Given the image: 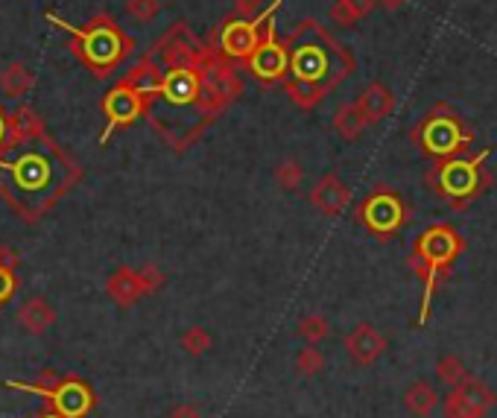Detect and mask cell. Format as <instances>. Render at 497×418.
I'll return each instance as SVG.
<instances>
[{
	"label": "cell",
	"instance_id": "obj_13",
	"mask_svg": "<svg viewBox=\"0 0 497 418\" xmlns=\"http://www.w3.org/2000/svg\"><path fill=\"white\" fill-rule=\"evenodd\" d=\"M310 202H314V208L319 214L337 217V214L345 211L348 202H352V188H348L340 176L328 173L314 184V190H310Z\"/></svg>",
	"mask_w": 497,
	"mask_h": 418
},
{
	"label": "cell",
	"instance_id": "obj_9",
	"mask_svg": "<svg viewBox=\"0 0 497 418\" xmlns=\"http://www.w3.org/2000/svg\"><path fill=\"white\" fill-rule=\"evenodd\" d=\"M246 68L252 70V77L260 82H278L287 79L290 70V59H287V47L276 42V33L267 27V39L258 42V47L246 56Z\"/></svg>",
	"mask_w": 497,
	"mask_h": 418
},
{
	"label": "cell",
	"instance_id": "obj_12",
	"mask_svg": "<svg viewBox=\"0 0 497 418\" xmlns=\"http://www.w3.org/2000/svg\"><path fill=\"white\" fill-rule=\"evenodd\" d=\"M387 346H389L387 337L369 322H360L345 334V351H348V358H352V363L360 368L375 366L383 354H387Z\"/></svg>",
	"mask_w": 497,
	"mask_h": 418
},
{
	"label": "cell",
	"instance_id": "obj_37",
	"mask_svg": "<svg viewBox=\"0 0 497 418\" xmlns=\"http://www.w3.org/2000/svg\"><path fill=\"white\" fill-rule=\"evenodd\" d=\"M278 4H281V0H278Z\"/></svg>",
	"mask_w": 497,
	"mask_h": 418
},
{
	"label": "cell",
	"instance_id": "obj_11",
	"mask_svg": "<svg viewBox=\"0 0 497 418\" xmlns=\"http://www.w3.org/2000/svg\"><path fill=\"white\" fill-rule=\"evenodd\" d=\"M360 219H363L375 235H392V231L404 223V205L395 193L378 190L360 208Z\"/></svg>",
	"mask_w": 497,
	"mask_h": 418
},
{
	"label": "cell",
	"instance_id": "obj_32",
	"mask_svg": "<svg viewBox=\"0 0 497 418\" xmlns=\"http://www.w3.org/2000/svg\"><path fill=\"white\" fill-rule=\"evenodd\" d=\"M264 12V0H234V15L238 18H258Z\"/></svg>",
	"mask_w": 497,
	"mask_h": 418
},
{
	"label": "cell",
	"instance_id": "obj_33",
	"mask_svg": "<svg viewBox=\"0 0 497 418\" xmlns=\"http://www.w3.org/2000/svg\"><path fill=\"white\" fill-rule=\"evenodd\" d=\"M167 418H202V410H199L196 404H176V407L167 413Z\"/></svg>",
	"mask_w": 497,
	"mask_h": 418
},
{
	"label": "cell",
	"instance_id": "obj_7",
	"mask_svg": "<svg viewBox=\"0 0 497 418\" xmlns=\"http://www.w3.org/2000/svg\"><path fill=\"white\" fill-rule=\"evenodd\" d=\"M463 249V243L456 240V235L447 226H439V228H430L425 231V237L418 240L416 246V255L409 257V264H416L421 273H436L439 266H445L451 257Z\"/></svg>",
	"mask_w": 497,
	"mask_h": 418
},
{
	"label": "cell",
	"instance_id": "obj_15",
	"mask_svg": "<svg viewBox=\"0 0 497 418\" xmlns=\"http://www.w3.org/2000/svg\"><path fill=\"white\" fill-rule=\"evenodd\" d=\"M106 293H108V299L115 304H120V307H132L135 302H141L146 296L141 273L138 269H129V266H123V269H117V273L108 275Z\"/></svg>",
	"mask_w": 497,
	"mask_h": 418
},
{
	"label": "cell",
	"instance_id": "obj_5",
	"mask_svg": "<svg viewBox=\"0 0 497 418\" xmlns=\"http://www.w3.org/2000/svg\"><path fill=\"white\" fill-rule=\"evenodd\" d=\"M144 112H146V97L141 91H135L127 82L115 85V88L103 97V115L108 117V126L103 132V138H99V144H108L111 132L132 126Z\"/></svg>",
	"mask_w": 497,
	"mask_h": 418
},
{
	"label": "cell",
	"instance_id": "obj_29",
	"mask_svg": "<svg viewBox=\"0 0 497 418\" xmlns=\"http://www.w3.org/2000/svg\"><path fill=\"white\" fill-rule=\"evenodd\" d=\"M127 9H129L132 18H138V21H153V18L158 15L161 4H158V0H127Z\"/></svg>",
	"mask_w": 497,
	"mask_h": 418
},
{
	"label": "cell",
	"instance_id": "obj_36",
	"mask_svg": "<svg viewBox=\"0 0 497 418\" xmlns=\"http://www.w3.org/2000/svg\"><path fill=\"white\" fill-rule=\"evenodd\" d=\"M42 418H59V415H42Z\"/></svg>",
	"mask_w": 497,
	"mask_h": 418
},
{
	"label": "cell",
	"instance_id": "obj_35",
	"mask_svg": "<svg viewBox=\"0 0 497 418\" xmlns=\"http://www.w3.org/2000/svg\"><path fill=\"white\" fill-rule=\"evenodd\" d=\"M6 135H9V120H6V115L0 112V144L6 141Z\"/></svg>",
	"mask_w": 497,
	"mask_h": 418
},
{
	"label": "cell",
	"instance_id": "obj_28",
	"mask_svg": "<svg viewBox=\"0 0 497 418\" xmlns=\"http://www.w3.org/2000/svg\"><path fill=\"white\" fill-rule=\"evenodd\" d=\"M302 181H305V170H302V164H298V162H293V158H287V162H281L276 167V184L281 190L293 193V190L302 188Z\"/></svg>",
	"mask_w": 497,
	"mask_h": 418
},
{
	"label": "cell",
	"instance_id": "obj_16",
	"mask_svg": "<svg viewBox=\"0 0 497 418\" xmlns=\"http://www.w3.org/2000/svg\"><path fill=\"white\" fill-rule=\"evenodd\" d=\"M18 325L27 330V334L42 337L56 325V307L44 296H33L18 307Z\"/></svg>",
	"mask_w": 497,
	"mask_h": 418
},
{
	"label": "cell",
	"instance_id": "obj_10",
	"mask_svg": "<svg viewBox=\"0 0 497 418\" xmlns=\"http://www.w3.org/2000/svg\"><path fill=\"white\" fill-rule=\"evenodd\" d=\"M199 82H202V73H199L193 65L188 68H170L167 73H161L155 97L167 106H196L199 97Z\"/></svg>",
	"mask_w": 497,
	"mask_h": 418
},
{
	"label": "cell",
	"instance_id": "obj_26",
	"mask_svg": "<svg viewBox=\"0 0 497 418\" xmlns=\"http://www.w3.org/2000/svg\"><path fill=\"white\" fill-rule=\"evenodd\" d=\"M436 377L442 380L445 386H456L468 377V368H465L463 360L456 358V354H442V358L436 360Z\"/></svg>",
	"mask_w": 497,
	"mask_h": 418
},
{
	"label": "cell",
	"instance_id": "obj_31",
	"mask_svg": "<svg viewBox=\"0 0 497 418\" xmlns=\"http://www.w3.org/2000/svg\"><path fill=\"white\" fill-rule=\"evenodd\" d=\"M15 284H18V281H15V273H12L9 266L0 264V304L12 299V293H15Z\"/></svg>",
	"mask_w": 497,
	"mask_h": 418
},
{
	"label": "cell",
	"instance_id": "obj_34",
	"mask_svg": "<svg viewBox=\"0 0 497 418\" xmlns=\"http://www.w3.org/2000/svg\"><path fill=\"white\" fill-rule=\"evenodd\" d=\"M375 4H380L383 9H389V12H395V9H401L407 0H375Z\"/></svg>",
	"mask_w": 497,
	"mask_h": 418
},
{
	"label": "cell",
	"instance_id": "obj_18",
	"mask_svg": "<svg viewBox=\"0 0 497 418\" xmlns=\"http://www.w3.org/2000/svg\"><path fill=\"white\" fill-rule=\"evenodd\" d=\"M35 85V77L33 70L23 65V61H9V65L0 70V91L12 100H18V97L30 94V88Z\"/></svg>",
	"mask_w": 497,
	"mask_h": 418
},
{
	"label": "cell",
	"instance_id": "obj_8",
	"mask_svg": "<svg viewBox=\"0 0 497 418\" xmlns=\"http://www.w3.org/2000/svg\"><path fill=\"white\" fill-rule=\"evenodd\" d=\"M9 386L23 392H39L47 401H53V407L61 410L68 418H80L91 410V392L85 389L80 380H53V389H44L35 384H18V380H9Z\"/></svg>",
	"mask_w": 497,
	"mask_h": 418
},
{
	"label": "cell",
	"instance_id": "obj_25",
	"mask_svg": "<svg viewBox=\"0 0 497 418\" xmlns=\"http://www.w3.org/2000/svg\"><path fill=\"white\" fill-rule=\"evenodd\" d=\"M179 346H182L184 354H191V358H202V354H208L211 346H214V337L208 334V328L193 325V328H188V330L182 334Z\"/></svg>",
	"mask_w": 497,
	"mask_h": 418
},
{
	"label": "cell",
	"instance_id": "obj_19",
	"mask_svg": "<svg viewBox=\"0 0 497 418\" xmlns=\"http://www.w3.org/2000/svg\"><path fill=\"white\" fill-rule=\"evenodd\" d=\"M477 181V170L471 162H451L442 170V190L447 193H465L474 188Z\"/></svg>",
	"mask_w": 497,
	"mask_h": 418
},
{
	"label": "cell",
	"instance_id": "obj_4",
	"mask_svg": "<svg viewBox=\"0 0 497 418\" xmlns=\"http://www.w3.org/2000/svg\"><path fill=\"white\" fill-rule=\"evenodd\" d=\"M494 392L477 377H465L463 384L451 386L445 395V415L447 418H483L494 407Z\"/></svg>",
	"mask_w": 497,
	"mask_h": 418
},
{
	"label": "cell",
	"instance_id": "obj_20",
	"mask_svg": "<svg viewBox=\"0 0 497 418\" xmlns=\"http://www.w3.org/2000/svg\"><path fill=\"white\" fill-rule=\"evenodd\" d=\"M12 173H15V181L21 184L23 190H35V184H42L44 179H47V162L42 155H23V158H18L15 164H12Z\"/></svg>",
	"mask_w": 497,
	"mask_h": 418
},
{
	"label": "cell",
	"instance_id": "obj_6",
	"mask_svg": "<svg viewBox=\"0 0 497 418\" xmlns=\"http://www.w3.org/2000/svg\"><path fill=\"white\" fill-rule=\"evenodd\" d=\"M276 6H278V0H272V6L260 12L258 18H231V21L222 23L220 33H217L220 51L229 59H246L260 42V21H267Z\"/></svg>",
	"mask_w": 497,
	"mask_h": 418
},
{
	"label": "cell",
	"instance_id": "obj_14",
	"mask_svg": "<svg viewBox=\"0 0 497 418\" xmlns=\"http://www.w3.org/2000/svg\"><path fill=\"white\" fill-rule=\"evenodd\" d=\"M354 106L360 108V115H363L366 126H375V123H380L383 117L392 115V108H395V94H392L383 82H371V85H366L363 91H360V97H357Z\"/></svg>",
	"mask_w": 497,
	"mask_h": 418
},
{
	"label": "cell",
	"instance_id": "obj_2",
	"mask_svg": "<svg viewBox=\"0 0 497 418\" xmlns=\"http://www.w3.org/2000/svg\"><path fill=\"white\" fill-rule=\"evenodd\" d=\"M333 53H342V47H333V42L319 44V42H302L293 47V53H287L290 59V77L293 79H305V82H316L322 88H333L328 73L333 70Z\"/></svg>",
	"mask_w": 497,
	"mask_h": 418
},
{
	"label": "cell",
	"instance_id": "obj_17",
	"mask_svg": "<svg viewBox=\"0 0 497 418\" xmlns=\"http://www.w3.org/2000/svg\"><path fill=\"white\" fill-rule=\"evenodd\" d=\"M439 392L433 389L427 380H413L407 389H404V407L409 415H416V418H427L433 410L439 407Z\"/></svg>",
	"mask_w": 497,
	"mask_h": 418
},
{
	"label": "cell",
	"instance_id": "obj_3",
	"mask_svg": "<svg viewBox=\"0 0 497 418\" xmlns=\"http://www.w3.org/2000/svg\"><path fill=\"white\" fill-rule=\"evenodd\" d=\"M416 138L430 155H454L456 150H463L468 144V135L463 129V123H459V117L439 115V112L427 115V120L416 129Z\"/></svg>",
	"mask_w": 497,
	"mask_h": 418
},
{
	"label": "cell",
	"instance_id": "obj_30",
	"mask_svg": "<svg viewBox=\"0 0 497 418\" xmlns=\"http://www.w3.org/2000/svg\"><path fill=\"white\" fill-rule=\"evenodd\" d=\"M141 273V281H144V290H146V296H153V293H158L161 287H164V273H161L158 266H144L138 269Z\"/></svg>",
	"mask_w": 497,
	"mask_h": 418
},
{
	"label": "cell",
	"instance_id": "obj_27",
	"mask_svg": "<svg viewBox=\"0 0 497 418\" xmlns=\"http://www.w3.org/2000/svg\"><path fill=\"white\" fill-rule=\"evenodd\" d=\"M295 372L302 377H316L325 372V354H322L316 346H305L295 354Z\"/></svg>",
	"mask_w": 497,
	"mask_h": 418
},
{
	"label": "cell",
	"instance_id": "obj_22",
	"mask_svg": "<svg viewBox=\"0 0 497 418\" xmlns=\"http://www.w3.org/2000/svg\"><path fill=\"white\" fill-rule=\"evenodd\" d=\"M333 129L340 132L342 141H357L366 129V120H363V115H360V108L354 103H345V106L337 108V115H333Z\"/></svg>",
	"mask_w": 497,
	"mask_h": 418
},
{
	"label": "cell",
	"instance_id": "obj_21",
	"mask_svg": "<svg viewBox=\"0 0 497 418\" xmlns=\"http://www.w3.org/2000/svg\"><path fill=\"white\" fill-rule=\"evenodd\" d=\"M375 6H378L375 0H337V4L331 6L328 18L331 23H337V27H352L360 18H366Z\"/></svg>",
	"mask_w": 497,
	"mask_h": 418
},
{
	"label": "cell",
	"instance_id": "obj_24",
	"mask_svg": "<svg viewBox=\"0 0 497 418\" xmlns=\"http://www.w3.org/2000/svg\"><path fill=\"white\" fill-rule=\"evenodd\" d=\"M331 334V322L322 313H307L298 319V337H302L307 346H319L322 339H328Z\"/></svg>",
	"mask_w": 497,
	"mask_h": 418
},
{
	"label": "cell",
	"instance_id": "obj_1",
	"mask_svg": "<svg viewBox=\"0 0 497 418\" xmlns=\"http://www.w3.org/2000/svg\"><path fill=\"white\" fill-rule=\"evenodd\" d=\"M47 21L56 23L59 30L70 33L73 39L70 51L91 68L94 77H108L111 68H117L132 51V42L127 39V33L117 30L106 15L94 18L89 27H73V23L61 21L59 15H50V12H47Z\"/></svg>",
	"mask_w": 497,
	"mask_h": 418
},
{
	"label": "cell",
	"instance_id": "obj_23",
	"mask_svg": "<svg viewBox=\"0 0 497 418\" xmlns=\"http://www.w3.org/2000/svg\"><path fill=\"white\" fill-rule=\"evenodd\" d=\"M284 88H287L290 94V100L295 106H302V108H316L322 103V97H325V88L316 82H305V79H287L284 82Z\"/></svg>",
	"mask_w": 497,
	"mask_h": 418
}]
</instances>
